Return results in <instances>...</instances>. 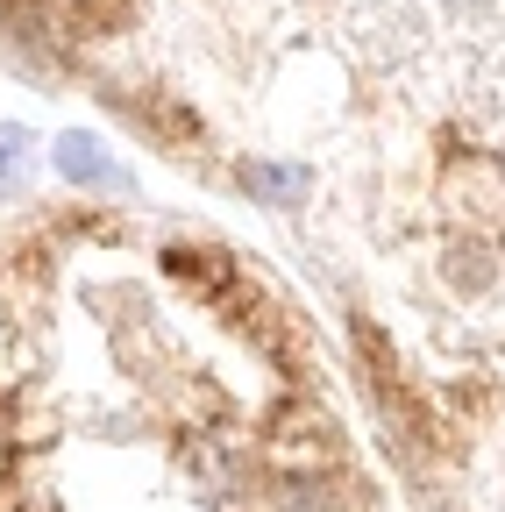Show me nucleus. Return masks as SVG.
I'll list each match as a JSON object with an SVG mask.
<instances>
[]
</instances>
